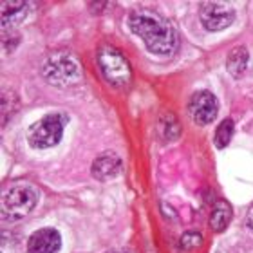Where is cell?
Wrapping results in <instances>:
<instances>
[{"instance_id":"10","label":"cell","mask_w":253,"mask_h":253,"mask_svg":"<svg viewBox=\"0 0 253 253\" xmlns=\"http://www.w3.org/2000/svg\"><path fill=\"white\" fill-rule=\"evenodd\" d=\"M230 221H232V206H230V203H226L224 199L217 201L210 213L211 230L217 233L224 232L228 228V224H230Z\"/></svg>"},{"instance_id":"1","label":"cell","mask_w":253,"mask_h":253,"mask_svg":"<svg viewBox=\"0 0 253 253\" xmlns=\"http://www.w3.org/2000/svg\"><path fill=\"white\" fill-rule=\"evenodd\" d=\"M130 31L145 42L147 49L156 56H170L177 49V33L169 22L150 11H134L128 16Z\"/></svg>"},{"instance_id":"12","label":"cell","mask_w":253,"mask_h":253,"mask_svg":"<svg viewBox=\"0 0 253 253\" xmlns=\"http://www.w3.org/2000/svg\"><path fill=\"white\" fill-rule=\"evenodd\" d=\"M26 2H2V27H9L26 18Z\"/></svg>"},{"instance_id":"15","label":"cell","mask_w":253,"mask_h":253,"mask_svg":"<svg viewBox=\"0 0 253 253\" xmlns=\"http://www.w3.org/2000/svg\"><path fill=\"white\" fill-rule=\"evenodd\" d=\"M246 226H248L253 233V206L248 210V213H246Z\"/></svg>"},{"instance_id":"6","label":"cell","mask_w":253,"mask_h":253,"mask_svg":"<svg viewBox=\"0 0 253 253\" xmlns=\"http://www.w3.org/2000/svg\"><path fill=\"white\" fill-rule=\"evenodd\" d=\"M188 112L197 125H208L217 118L219 103L210 90H197L188 103Z\"/></svg>"},{"instance_id":"8","label":"cell","mask_w":253,"mask_h":253,"mask_svg":"<svg viewBox=\"0 0 253 253\" xmlns=\"http://www.w3.org/2000/svg\"><path fill=\"white\" fill-rule=\"evenodd\" d=\"M62 248V237L54 228H42L27 241L29 253H56Z\"/></svg>"},{"instance_id":"9","label":"cell","mask_w":253,"mask_h":253,"mask_svg":"<svg viewBox=\"0 0 253 253\" xmlns=\"http://www.w3.org/2000/svg\"><path fill=\"white\" fill-rule=\"evenodd\" d=\"M122 172V159L118 158L114 152L101 154L100 158H96L92 163V175L98 181H109L114 179Z\"/></svg>"},{"instance_id":"7","label":"cell","mask_w":253,"mask_h":253,"mask_svg":"<svg viewBox=\"0 0 253 253\" xmlns=\"http://www.w3.org/2000/svg\"><path fill=\"white\" fill-rule=\"evenodd\" d=\"M199 18L208 31H221V29H226L232 24L233 18H235V13L226 4L208 2V4L201 5Z\"/></svg>"},{"instance_id":"2","label":"cell","mask_w":253,"mask_h":253,"mask_svg":"<svg viewBox=\"0 0 253 253\" xmlns=\"http://www.w3.org/2000/svg\"><path fill=\"white\" fill-rule=\"evenodd\" d=\"M67 125V116L62 112H53L38 120L33 126H29L27 141L33 148H51L56 147L63 137V130Z\"/></svg>"},{"instance_id":"16","label":"cell","mask_w":253,"mask_h":253,"mask_svg":"<svg viewBox=\"0 0 253 253\" xmlns=\"http://www.w3.org/2000/svg\"><path fill=\"white\" fill-rule=\"evenodd\" d=\"M109 253H128V252H122V250H118V252H109Z\"/></svg>"},{"instance_id":"13","label":"cell","mask_w":253,"mask_h":253,"mask_svg":"<svg viewBox=\"0 0 253 253\" xmlns=\"http://www.w3.org/2000/svg\"><path fill=\"white\" fill-rule=\"evenodd\" d=\"M233 136V122L232 120H222L221 125L217 126L215 130V147L224 148L228 147V143L232 141Z\"/></svg>"},{"instance_id":"5","label":"cell","mask_w":253,"mask_h":253,"mask_svg":"<svg viewBox=\"0 0 253 253\" xmlns=\"http://www.w3.org/2000/svg\"><path fill=\"white\" fill-rule=\"evenodd\" d=\"M98 63H100V71L103 74V78L118 89H123L130 84L132 73L128 67V62L125 60L118 49L105 45L98 51Z\"/></svg>"},{"instance_id":"14","label":"cell","mask_w":253,"mask_h":253,"mask_svg":"<svg viewBox=\"0 0 253 253\" xmlns=\"http://www.w3.org/2000/svg\"><path fill=\"white\" fill-rule=\"evenodd\" d=\"M201 243H203V237H201L199 232H186L185 235L181 237V246H183V250H194V248H197Z\"/></svg>"},{"instance_id":"4","label":"cell","mask_w":253,"mask_h":253,"mask_svg":"<svg viewBox=\"0 0 253 253\" xmlns=\"http://www.w3.org/2000/svg\"><path fill=\"white\" fill-rule=\"evenodd\" d=\"M42 74L51 85L69 87V85H74L78 82L80 76H82V71H80L78 62L73 56L56 53L51 54L45 60V63L42 65Z\"/></svg>"},{"instance_id":"11","label":"cell","mask_w":253,"mask_h":253,"mask_svg":"<svg viewBox=\"0 0 253 253\" xmlns=\"http://www.w3.org/2000/svg\"><path fill=\"white\" fill-rule=\"evenodd\" d=\"M248 63H250V53L248 49L241 45V47H235L230 51L228 54V60H226V69L228 73L232 74L233 78H241L244 73H246V69H248Z\"/></svg>"},{"instance_id":"3","label":"cell","mask_w":253,"mask_h":253,"mask_svg":"<svg viewBox=\"0 0 253 253\" xmlns=\"http://www.w3.org/2000/svg\"><path fill=\"white\" fill-rule=\"evenodd\" d=\"M38 203V190L33 185L11 186L2 197V217L5 221H18L26 217Z\"/></svg>"}]
</instances>
